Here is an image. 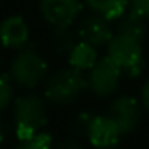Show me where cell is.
<instances>
[{"mask_svg":"<svg viewBox=\"0 0 149 149\" xmlns=\"http://www.w3.org/2000/svg\"><path fill=\"white\" fill-rule=\"evenodd\" d=\"M13 119H15L18 139L23 141V139L32 138L48 122L45 103L37 95H24V96H19L15 101Z\"/></svg>","mask_w":149,"mask_h":149,"instance_id":"6da1fadb","label":"cell"},{"mask_svg":"<svg viewBox=\"0 0 149 149\" xmlns=\"http://www.w3.org/2000/svg\"><path fill=\"white\" fill-rule=\"evenodd\" d=\"M88 87V80L84 77L82 71L75 68H66L58 71L48 79L45 87V96L50 103L68 106L82 96Z\"/></svg>","mask_w":149,"mask_h":149,"instance_id":"7a4b0ae2","label":"cell"},{"mask_svg":"<svg viewBox=\"0 0 149 149\" xmlns=\"http://www.w3.org/2000/svg\"><path fill=\"white\" fill-rule=\"evenodd\" d=\"M107 56L130 77H138L144 68L143 42L136 37L117 32L107 43Z\"/></svg>","mask_w":149,"mask_h":149,"instance_id":"3957f363","label":"cell"},{"mask_svg":"<svg viewBox=\"0 0 149 149\" xmlns=\"http://www.w3.org/2000/svg\"><path fill=\"white\" fill-rule=\"evenodd\" d=\"M47 69L48 66L42 56H39L36 52L24 50L15 56L10 71L13 80H16L21 87L34 88L47 77Z\"/></svg>","mask_w":149,"mask_h":149,"instance_id":"277c9868","label":"cell"},{"mask_svg":"<svg viewBox=\"0 0 149 149\" xmlns=\"http://www.w3.org/2000/svg\"><path fill=\"white\" fill-rule=\"evenodd\" d=\"M120 74L122 69L109 58H101L98 63L90 69V75H88V87L96 96H109L119 87Z\"/></svg>","mask_w":149,"mask_h":149,"instance_id":"5b68a950","label":"cell"},{"mask_svg":"<svg viewBox=\"0 0 149 149\" xmlns=\"http://www.w3.org/2000/svg\"><path fill=\"white\" fill-rule=\"evenodd\" d=\"M40 11L55 29H66L80 15L82 3L80 0H40Z\"/></svg>","mask_w":149,"mask_h":149,"instance_id":"8992f818","label":"cell"},{"mask_svg":"<svg viewBox=\"0 0 149 149\" xmlns=\"http://www.w3.org/2000/svg\"><path fill=\"white\" fill-rule=\"evenodd\" d=\"M77 36L80 37L82 42H87L100 48V47H104L111 42L114 34L109 26V19H106L98 13H93L85 16L80 21L77 27Z\"/></svg>","mask_w":149,"mask_h":149,"instance_id":"52a82bcc","label":"cell"},{"mask_svg":"<svg viewBox=\"0 0 149 149\" xmlns=\"http://www.w3.org/2000/svg\"><path fill=\"white\" fill-rule=\"evenodd\" d=\"M119 125L122 135H128L138 127L141 119L139 103L132 96H119L109 107V114Z\"/></svg>","mask_w":149,"mask_h":149,"instance_id":"ba28073f","label":"cell"},{"mask_svg":"<svg viewBox=\"0 0 149 149\" xmlns=\"http://www.w3.org/2000/svg\"><path fill=\"white\" fill-rule=\"evenodd\" d=\"M122 132L111 116H95L88 128V141L96 149H111L119 143Z\"/></svg>","mask_w":149,"mask_h":149,"instance_id":"9c48e42d","label":"cell"},{"mask_svg":"<svg viewBox=\"0 0 149 149\" xmlns=\"http://www.w3.org/2000/svg\"><path fill=\"white\" fill-rule=\"evenodd\" d=\"M29 40V26L23 16H10L0 24V42L7 48H21Z\"/></svg>","mask_w":149,"mask_h":149,"instance_id":"30bf717a","label":"cell"},{"mask_svg":"<svg viewBox=\"0 0 149 149\" xmlns=\"http://www.w3.org/2000/svg\"><path fill=\"white\" fill-rule=\"evenodd\" d=\"M98 63L96 47L90 45L87 42H79L69 53V64L79 71H88Z\"/></svg>","mask_w":149,"mask_h":149,"instance_id":"8fae6325","label":"cell"},{"mask_svg":"<svg viewBox=\"0 0 149 149\" xmlns=\"http://www.w3.org/2000/svg\"><path fill=\"white\" fill-rule=\"evenodd\" d=\"M84 2L93 13L101 15L109 21L123 16L127 7L130 5V0H84Z\"/></svg>","mask_w":149,"mask_h":149,"instance_id":"7c38bea8","label":"cell"},{"mask_svg":"<svg viewBox=\"0 0 149 149\" xmlns=\"http://www.w3.org/2000/svg\"><path fill=\"white\" fill-rule=\"evenodd\" d=\"M117 32L128 34V36H133L138 40L144 42L146 36H148V19L130 10L128 13H125L123 18L120 19L119 31H117Z\"/></svg>","mask_w":149,"mask_h":149,"instance_id":"4fadbf2b","label":"cell"},{"mask_svg":"<svg viewBox=\"0 0 149 149\" xmlns=\"http://www.w3.org/2000/svg\"><path fill=\"white\" fill-rule=\"evenodd\" d=\"M16 149H53V139L50 133H37L29 139H23Z\"/></svg>","mask_w":149,"mask_h":149,"instance_id":"5bb4252c","label":"cell"},{"mask_svg":"<svg viewBox=\"0 0 149 149\" xmlns=\"http://www.w3.org/2000/svg\"><path fill=\"white\" fill-rule=\"evenodd\" d=\"M93 117H95V114H91V112H80V114H77V116L74 117V120L71 122V133L74 136H80V138H84V136H87L88 135V128H90V125H91V120H93Z\"/></svg>","mask_w":149,"mask_h":149,"instance_id":"9a60e30c","label":"cell"},{"mask_svg":"<svg viewBox=\"0 0 149 149\" xmlns=\"http://www.w3.org/2000/svg\"><path fill=\"white\" fill-rule=\"evenodd\" d=\"M69 27L66 29H58V34H56V39H55V45H56V50L61 53H71V50L74 48L75 42H74V37L68 32Z\"/></svg>","mask_w":149,"mask_h":149,"instance_id":"2e32d148","label":"cell"},{"mask_svg":"<svg viewBox=\"0 0 149 149\" xmlns=\"http://www.w3.org/2000/svg\"><path fill=\"white\" fill-rule=\"evenodd\" d=\"M11 95H13V88H11L8 77L7 75H0V111H3L10 104Z\"/></svg>","mask_w":149,"mask_h":149,"instance_id":"e0dca14e","label":"cell"},{"mask_svg":"<svg viewBox=\"0 0 149 149\" xmlns=\"http://www.w3.org/2000/svg\"><path fill=\"white\" fill-rule=\"evenodd\" d=\"M130 10L149 21V0H130Z\"/></svg>","mask_w":149,"mask_h":149,"instance_id":"ac0fdd59","label":"cell"},{"mask_svg":"<svg viewBox=\"0 0 149 149\" xmlns=\"http://www.w3.org/2000/svg\"><path fill=\"white\" fill-rule=\"evenodd\" d=\"M141 103H143V106L149 111V80L144 84V87H143V90H141Z\"/></svg>","mask_w":149,"mask_h":149,"instance_id":"d6986e66","label":"cell"},{"mask_svg":"<svg viewBox=\"0 0 149 149\" xmlns=\"http://www.w3.org/2000/svg\"><path fill=\"white\" fill-rule=\"evenodd\" d=\"M56 149H82V148L77 144V141H74V139H66V141L59 143V144L56 146Z\"/></svg>","mask_w":149,"mask_h":149,"instance_id":"ffe728a7","label":"cell"},{"mask_svg":"<svg viewBox=\"0 0 149 149\" xmlns=\"http://www.w3.org/2000/svg\"><path fill=\"white\" fill-rule=\"evenodd\" d=\"M3 136H5V127H2V125H0V141L3 139Z\"/></svg>","mask_w":149,"mask_h":149,"instance_id":"44dd1931","label":"cell"}]
</instances>
